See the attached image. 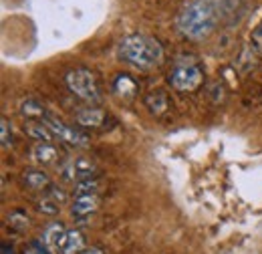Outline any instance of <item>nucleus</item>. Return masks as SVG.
<instances>
[{
	"label": "nucleus",
	"instance_id": "obj_1",
	"mask_svg": "<svg viewBox=\"0 0 262 254\" xmlns=\"http://www.w3.org/2000/svg\"><path fill=\"white\" fill-rule=\"evenodd\" d=\"M224 14H228L226 0H190L180 10L176 27L184 38L200 43L216 31Z\"/></svg>",
	"mask_w": 262,
	"mask_h": 254
},
{
	"label": "nucleus",
	"instance_id": "obj_2",
	"mask_svg": "<svg viewBox=\"0 0 262 254\" xmlns=\"http://www.w3.org/2000/svg\"><path fill=\"white\" fill-rule=\"evenodd\" d=\"M117 53L125 63L133 65L137 69H143V71L156 69L164 61V47L160 45V40L145 36V34L125 36L119 43Z\"/></svg>",
	"mask_w": 262,
	"mask_h": 254
},
{
	"label": "nucleus",
	"instance_id": "obj_3",
	"mask_svg": "<svg viewBox=\"0 0 262 254\" xmlns=\"http://www.w3.org/2000/svg\"><path fill=\"white\" fill-rule=\"evenodd\" d=\"M65 83L69 87V91L77 99L89 103V105H97L101 103V87L97 83V77L85 69V67H79V69H73L65 75Z\"/></svg>",
	"mask_w": 262,
	"mask_h": 254
},
{
	"label": "nucleus",
	"instance_id": "obj_4",
	"mask_svg": "<svg viewBox=\"0 0 262 254\" xmlns=\"http://www.w3.org/2000/svg\"><path fill=\"white\" fill-rule=\"evenodd\" d=\"M169 85L180 93H192L204 83V69L194 59H180L167 77Z\"/></svg>",
	"mask_w": 262,
	"mask_h": 254
},
{
	"label": "nucleus",
	"instance_id": "obj_5",
	"mask_svg": "<svg viewBox=\"0 0 262 254\" xmlns=\"http://www.w3.org/2000/svg\"><path fill=\"white\" fill-rule=\"evenodd\" d=\"M42 121L49 125V129H51L61 141H65V143H69V145H73V147H87V145H89V137H87L83 131L67 125L65 121H61L59 117H55V115L49 113Z\"/></svg>",
	"mask_w": 262,
	"mask_h": 254
},
{
	"label": "nucleus",
	"instance_id": "obj_6",
	"mask_svg": "<svg viewBox=\"0 0 262 254\" xmlns=\"http://www.w3.org/2000/svg\"><path fill=\"white\" fill-rule=\"evenodd\" d=\"M95 163L89 158H75L69 159L65 165L61 167V176L69 182H81L87 178H95Z\"/></svg>",
	"mask_w": 262,
	"mask_h": 254
},
{
	"label": "nucleus",
	"instance_id": "obj_7",
	"mask_svg": "<svg viewBox=\"0 0 262 254\" xmlns=\"http://www.w3.org/2000/svg\"><path fill=\"white\" fill-rule=\"evenodd\" d=\"M99 196L97 194H79L75 196L73 200V206H71V214L75 218H87L91 216L95 210L99 208Z\"/></svg>",
	"mask_w": 262,
	"mask_h": 254
},
{
	"label": "nucleus",
	"instance_id": "obj_8",
	"mask_svg": "<svg viewBox=\"0 0 262 254\" xmlns=\"http://www.w3.org/2000/svg\"><path fill=\"white\" fill-rule=\"evenodd\" d=\"M65 238H67V230L63 222H53L49 224L45 230H42V244L49 248V250H61L63 244H65Z\"/></svg>",
	"mask_w": 262,
	"mask_h": 254
},
{
	"label": "nucleus",
	"instance_id": "obj_9",
	"mask_svg": "<svg viewBox=\"0 0 262 254\" xmlns=\"http://www.w3.org/2000/svg\"><path fill=\"white\" fill-rule=\"evenodd\" d=\"M107 119V113L103 109H95V107H87V109H81L77 115H75V121L79 127H89V129H97L105 123Z\"/></svg>",
	"mask_w": 262,
	"mask_h": 254
},
{
	"label": "nucleus",
	"instance_id": "obj_10",
	"mask_svg": "<svg viewBox=\"0 0 262 254\" xmlns=\"http://www.w3.org/2000/svg\"><path fill=\"white\" fill-rule=\"evenodd\" d=\"M25 131L29 137H33L40 143H51L55 139V133L49 129V125L45 121H34V119H29L27 125H25Z\"/></svg>",
	"mask_w": 262,
	"mask_h": 254
},
{
	"label": "nucleus",
	"instance_id": "obj_11",
	"mask_svg": "<svg viewBox=\"0 0 262 254\" xmlns=\"http://www.w3.org/2000/svg\"><path fill=\"white\" fill-rule=\"evenodd\" d=\"M31 156L36 163H42V165H49V163H55L59 158V150L53 145V143H36L31 152Z\"/></svg>",
	"mask_w": 262,
	"mask_h": 254
},
{
	"label": "nucleus",
	"instance_id": "obj_12",
	"mask_svg": "<svg viewBox=\"0 0 262 254\" xmlns=\"http://www.w3.org/2000/svg\"><path fill=\"white\" fill-rule=\"evenodd\" d=\"M143 103L149 109V113H154V115H164L167 111V95L164 91H149L143 97Z\"/></svg>",
	"mask_w": 262,
	"mask_h": 254
},
{
	"label": "nucleus",
	"instance_id": "obj_13",
	"mask_svg": "<svg viewBox=\"0 0 262 254\" xmlns=\"http://www.w3.org/2000/svg\"><path fill=\"white\" fill-rule=\"evenodd\" d=\"M85 250V236L81 230H71L67 232L65 244L61 248V254H81Z\"/></svg>",
	"mask_w": 262,
	"mask_h": 254
},
{
	"label": "nucleus",
	"instance_id": "obj_14",
	"mask_svg": "<svg viewBox=\"0 0 262 254\" xmlns=\"http://www.w3.org/2000/svg\"><path fill=\"white\" fill-rule=\"evenodd\" d=\"M23 180H25V184L31 190H47V188L53 186L51 180H49V176L45 172H38V170H27L23 174Z\"/></svg>",
	"mask_w": 262,
	"mask_h": 254
},
{
	"label": "nucleus",
	"instance_id": "obj_15",
	"mask_svg": "<svg viewBox=\"0 0 262 254\" xmlns=\"http://www.w3.org/2000/svg\"><path fill=\"white\" fill-rule=\"evenodd\" d=\"M20 113H23L25 117H29V119H45V117L49 115L47 109H45L38 101H34V99L23 101V105H20Z\"/></svg>",
	"mask_w": 262,
	"mask_h": 254
},
{
	"label": "nucleus",
	"instance_id": "obj_16",
	"mask_svg": "<svg viewBox=\"0 0 262 254\" xmlns=\"http://www.w3.org/2000/svg\"><path fill=\"white\" fill-rule=\"evenodd\" d=\"M113 89H115L117 95L131 97L135 93V89H137V83L131 79L129 75H117V79H115V83H113Z\"/></svg>",
	"mask_w": 262,
	"mask_h": 254
},
{
	"label": "nucleus",
	"instance_id": "obj_17",
	"mask_svg": "<svg viewBox=\"0 0 262 254\" xmlns=\"http://www.w3.org/2000/svg\"><path fill=\"white\" fill-rule=\"evenodd\" d=\"M246 53H250L252 57H256V55L262 53V18L260 23L256 25V29L252 31V34H250V47H248Z\"/></svg>",
	"mask_w": 262,
	"mask_h": 254
},
{
	"label": "nucleus",
	"instance_id": "obj_18",
	"mask_svg": "<svg viewBox=\"0 0 262 254\" xmlns=\"http://www.w3.org/2000/svg\"><path fill=\"white\" fill-rule=\"evenodd\" d=\"M99 186H101V182L97 178H87V180H81L75 184V194L77 196L79 194H97Z\"/></svg>",
	"mask_w": 262,
	"mask_h": 254
},
{
	"label": "nucleus",
	"instance_id": "obj_19",
	"mask_svg": "<svg viewBox=\"0 0 262 254\" xmlns=\"http://www.w3.org/2000/svg\"><path fill=\"white\" fill-rule=\"evenodd\" d=\"M8 226H10L14 232H23V230H27V226H29V218H27V214H23V212H12V214L8 216Z\"/></svg>",
	"mask_w": 262,
	"mask_h": 254
},
{
	"label": "nucleus",
	"instance_id": "obj_20",
	"mask_svg": "<svg viewBox=\"0 0 262 254\" xmlns=\"http://www.w3.org/2000/svg\"><path fill=\"white\" fill-rule=\"evenodd\" d=\"M0 141H2L4 150H8L12 145V129H10V121L6 117L0 119Z\"/></svg>",
	"mask_w": 262,
	"mask_h": 254
},
{
	"label": "nucleus",
	"instance_id": "obj_21",
	"mask_svg": "<svg viewBox=\"0 0 262 254\" xmlns=\"http://www.w3.org/2000/svg\"><path fill=\"white\" fill-rule=\"evenodd\" d=\"M59 208H61V204L55 202V200L49 198V196H45V198L38 202V210H40L42 214H51V216H55V214H59Z\"/></svg>",
	"mask_w": 262,
	"mask_h": 254
},
{
	"label": "nucleus",
	"instance_id": "obj_22",
	"mask_svg": "<svg viewBox=\"0 0 262 254\" xmlns=\"http://www.w3.org/2000/svg\"><path fill=\"white\" fill-rule=\"evenodd\" d=\"M47 196L49 198H53L55 202H59V204H63L65 202V192H61L59 188H55V186H51L49 190H47Z\"/></svg>",
	"mask_w": 262,
	"mask_h": 254
},
{
	"label": "nucleus",
	"instance_id": "obj_23",
	"mask_svg": "<svg viewBox=\"0 0 262 254\" xmlns=\"http://www.w3.org/2000/svg\"><path fill=\"white\" fill-rule=\"evenodd\" d=\"M25 254H47L38 244H33V246H29L27 250H25Z\"/></svg>",
	"mask_w": 262,
	"mask_h": 254
},
{
	"label": "nucleus",
	"instance_id": "obj_24",
	"mask_svg": "<svg viewBox=\"0 0 262 254\" xmlns=\"http://www.w3.org/2000/svg\"><path fill=\"white\" fill-rule=\"evenodd\" d=\"M81 254H103V250L101 248H85Z\"/></svg>",
	"mask_w": 262,
	"mask_h": 254
}]
</instances>
